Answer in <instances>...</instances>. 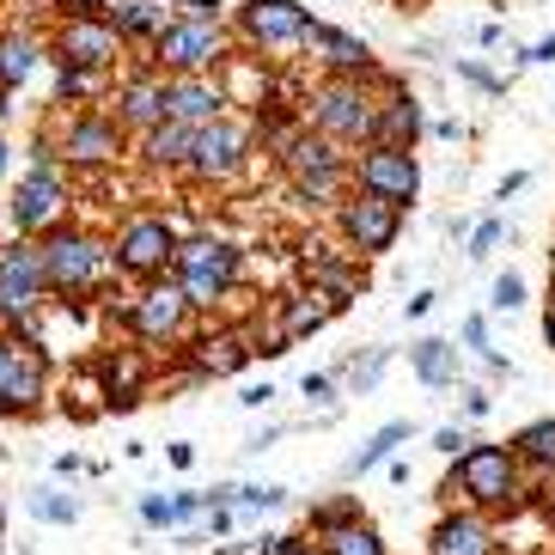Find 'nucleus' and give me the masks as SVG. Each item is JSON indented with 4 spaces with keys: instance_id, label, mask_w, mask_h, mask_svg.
Returning <instances> with one entry per match:
<instances>
[{
    "instance_id": "1",
    "label": "nucleus",
    "mask_w": 555,
    "mask_h": 555,
    "mask_svg": "<svg viewBox=\"0 0 555 555\" xmlns=\"http://www.w3.org/2000/svg\"><path fill=\"white\" fill-rule=\"evenodd\" d=\"M37 250H43V281H50V294H92L104 281V269H111V250H104L92 232L55 227Z\"/></svg>"
},
{
    "instance_id": "2",
    "label": "nucleus",
    "mask_w": 555,
    "mask_h": 555,
    "mask_svg": "<svg viewBox=\"0 0 555 555\" xmlns=\"http://www.w3.org/2000/svg\"><path fill=\"white\" fill-rule=\"evenodd\" d=\"M178 287L190 306H214V299L232 294V281H238V250L227 245V238H190V245H178Z\"/></svg>"
},
{
    "instance_id": "3",
    "label": "nucleus",
    "mask_w": 555,
    "mask_h": 555,
    "mask_svg": "<svg viewBox=\"0 0 555 555\" xmlns=\"http://www.w3.org/2000/svg\"><path fill=\"white\" fill-rule=\"evenodd\" d=\"M452 489H464L476 506H513L519 501V457L506 446H464L452 470Z\"/></svg>"
},
{
    "instance_id": "4",
    "label": "nucleus",
    "mask_w": 555,
    "mask_h": 555,
    "mask_svg": "<svg viewBox=\"0 0 555 555\" xmlns=\"http://www.w3.org/2000/svg\"><path fill=\"white\" fill-rule=\"evenodd\" d=\"M311 122L324 141H378V104L360 92V80H330L311 99Z\"/></svg>"
},
{
    "instance_id": "5",
    "label": "nucleus",
    "mask_w": 555,
    "mask_h": 555,
    "mask_svg": "<svg viewBox=\"0 0 555 555\" xmlns=\"http://www.w3.org/2000/svg\"><path fill=\"white\" fill-rule=\"evenodd\" d=\"M7 208H13L18 232H55V220H62V208H67V190H62V165H55L50 147H37L31 171L18 178V190H13Z\"/></svg>"
},
{
    "instance_id": "6",
    "label": "nucleus",
    "mask_w": 555,
    "mask_h": 555,
    "mask_svg": "<svg viewBox=\"0 0 555 555\" xmlns=\"http://www.w3.org/2000/svg\"><path fill=\"white\" fill-rule=\"evenodd\" d=\"M281 165H287L299 202H330L336 183H343V153H336V141H324V134H287V141H281Z\"/></svg>"
},
{
    "instance_id": "7",
    "label": "nucleus",
    "mask_w": 555,
    "mask_h": 555,
    "mask_svg": "<svg viewBox=\"0 0 555 555\" xmlns=\"http://www.w3.org/2000/svg\"><path fill=\"white\" fill-rule=\"evenodd\" d=\"M50 391V360L37 343H18V336H0V415H18V409H37Z\"/></svg>"
},
{
    "instance_id": "8",
    "label": "nucleus",
    "mask_w": 555,
    "mask_h": 555,
    "mask_svg": "<svg viewBox=\"0 0 555 555\" xmlns=\"http://www.w3.org/2000/svg\"><path fill=\"white\" fill-rule=\"evenodd\" d=\"M165 262H178V232H171V220H159V214H134L129 227L116 232V269L122 275H159Z\"/></svg>"
},
{
    "instance_id": "9",
    "label": "nucleus",
    "mask_w": 555,
    "mask_h": 555,
    "mask_svg": "<svg viewBox=\"0 0 555 555\" xmlns=\"http://www.w3.org/2000/svg\"><path fill=\"white\" fill-rule=\"evenodd\" d=\"M159 62L178 74V80H202L214 62H220V31L214 25H202V18H171L159 31Z\"/></svg>"
},
{
    "instance_id": "10",
    "label": "nucleus",
    "mask_w": 555,
    "mask_h": 555,
    "mask_svg": "<svg viewBox=\"0 0 555 555\" xmlns=\"http://www.w3.org/2000/svg\"><path fill=\"white\" fill-rule=\"evenodd\" d=\"M50 294V281H43V250L37 245H0V306L7 318H31L37 299Z\"/></svg>"
},
{
    "instance_id": "11",
    "label": "nucleus",
    "mask_w": 555,
    "mask_h": 555,
    "mask_svg": "<svg viewBox=\"0 0 555 555\" xmlns=\"http://www.w3.org/2000/svg\"><path fill=\"white\" fill-rule=\"evenodd\" d=\"M360 190L403 208V202H415V190H422V165H415L409 147H366L360 153Z\"/></svg>"
},
{
    "instance_id": "12",
    "label": "nucleus",
    "mask_w": 555,
    "mask_h": 555,
    "mask_svg": "<svg viewBox=\"0 0 555 555\" xmlns=\"http://www.w3.org/2000/svg\"><path fill=\"white\" fill-rule=\"evenodd\" d=\"M397 227H403V208L385 196H348L343 202V232H348V245L360 250V257H373V250H391L397 245Z\"/></svg>"
},
{
    "instance_id": "13",
    "label": "nucleus",
    "mask_w": 555,
    "mask_h": 555,
    "mask_svg": "<svg viewBox=\"0 0 555 555\" xmlns=\"http://www.w3.org/2000/svg\"><path fill=\"white\" fill-rule=\"evenodd\" d=\"M238 25H245L250 43L281 50V43H306L318 18H311L299 0H245V7H238Z\"/></svg>"
},
{
    "instance_id": "14",
    "label": "nucleus",
    "mask_w": 555,
    "mask_h": 555,
    "mask_svg": "<svg viewBox=\"0 0 555 555\" xmlns=\"http://www.w3.org/2000/svg\"><path fill=\"white\" fill-rule=\"evenodd\" d=\"M116 25L111 18H67L62 37H55V62L62 67H86V74H99V67L116 62Z\"/></svg>"
},
{
    "instance_id": "15",
    "label": "nucleus",
    "mask_w": 555,
    "mask_h": 555,
    "mask_svg": "<svg viewBox=\"0 0 555 555\" xmlns=\"http://www.w3.org/2000/svg\"><path fill=\"white\" fill-rule=\"evenodd\" d=\"M183 311H190V299H183V287H147V294L134 299L129 324L141 343H171L183 330Z\"/></svg>"
},
{
    "instance_id": "16",
    "label": "nucleus",
    "mask_w": 555,
    "mask_h": 555,
    "mask_svg": "<svg viewBox=\"0 0 555 555\" xmlns=\"http://www.w3.org/2000/svg\"><path fill=\"white\" fill-rule=\"evenodd\" d=\"M171 122L183 129H214V122H227V92L202 74V80H171V104H165Z\"/></svg>"
},
{
    "instance_id": "17",
    "label": "nucleus",
    "mask_w": 555,
    "mask_h": 555,
    "mask_svg": "<svg viewBox=\"0 0 555 555\" xmlns=\"http://www.w3.org/2000/svg\"><path fill=\"white\" fill-rule=\"evenodd\" d=\"M245 165V129L238 122H214L196 134V153H190V171L196 178H232Z\"/></svg>"
},
{
    "instance_id": "18",
    "label": "nucleus",
    "mask_w": 555,
    "mask_h": 555,
    "mask_svg": "<svg viewBox=\"0 0 555 555\" xmlns=\"http://www.w3.org/2000/svg\"><path fill=\"white\" fill-rule=\"evenodd\" d=\"M165 104H171V86L159 74H141V80L122 86V99H116V122H129V129H159L165 122Z\"/></svg>"
},
{
    "instance_id": "19",
    "label": "nucleus",
    "mask_w": 555,
    "mask_h": 555,
    "mask_svg": "<svg viewBox=\"0 0 555 555\" xmlns=\"http://www.w3.org/2000/svg\"><path fill=\"white\" fill-rule=\"evenodd\" d=\"M311 50L324 55L330 67H336V80H360V74H373V50L360 43V37H348V31H330V25H311V37H306Z\"/></svg>"
},
{
    "instance_id": "20",
    "label": "nucleus",
    "mask_w": 555,
    "mask_h": 555,
    "mask_svg": "<svg viewBox=\"0 0 555 555\" xmlns=\"http://www.w3.org/2000/svg\"><path fill=\"white\" fill-rule=\"evenodd\" d=\"M116 147H122V134H116V122H104V116H74V122H67V141H62L67 159L99 165V159H116Z\"/></svg>"
},
{
    "instance_id": "21",
    "label": "nucleus",
    "mask_w": 555,
    "mask_h": 555,
    "mask_svg": "<svg viewBox=\"0 0 555 555\" xmlns=\"http://www.w3.org/2000/svg\"><path fill=\"white\" fill-rule=\"evenodd\" d=\"M415 134H422V104L409 99V92H391V99L378 104V141L373 147H415Z\"/></svg>"
},
{
    "instance_id": "22",
    "label": "nucleus",
    "mask_w": 555,
    "mask_h": 555,
    "mask_svg": "<svg viewBox=\"0 0 555 555\" xmlns=\"http://www.w3.org/2000/svg\"><path fill=\"white\" fill-rule=\"evenodd\" d=\"M343 311V299H330V294H299V299H287V311H281V343H299V336H311V330H324L330 318Z\"/></svg>"
},
{
    "instance_id": "23",
    "label": "nucleus",
    "mask_w": 555,
    "mask_h": 555,
    "mask_svg": "<svg viewBox=\"0 0 555 555\" xmlns=\"http://www.w3.org/2000/svg\"><path fill=\"white\" fill-rule=\"evenodd\" d=\"M434 555H494V538H489V525L482 519L457 513V519H440V531H434Z\"/></svg>"
},
{
    "instance_id": "24",
    "label": "nucleus",
    "mask_w": 555,
    "mask_h": 555,
    "mask_svg": "<svg viewBox=\"0 0 555 555\" xmlns=\"http://www.w3.org/2000/svg\"><path fill=\"white\" fill-rule=\"evenodd\" d=\"M245 360H250V343L238 336V330H220V336H202V348H196V373L227 378V373H238Z\"/></svg>"
},
{
    "instance_id": "25",
    "label": "nucleus",
    "mask_w": 555,
    "mask_h": 555,
    "mask_svg": "<svg viewBox=\"0 0 555 555\" xmlns=\"http://www.w3.org/2000/svg\"><path fill=\"white\" fill-rule=\"evenodd\" d=\"M111 25H116V37H153L159 43V31L171 18H165V0H116Z\"/></svg>"
},
{
    "instance_id": "26",
    "label": "nucleus",
    "mask_w": 555,
    "mask_h": 555,
    "mask_svg": "<svg viewBox=\"0 0 555 555\" xmlns=\"http://www.w3.org/2000/svg\"><path fill=\"white\" fill-rule=\"evenodd\" d=\"M409 366H415L422 385H452V378H457V348L440 343V336H427V343L409 348Z\"/></svg>"
},
{
    "instance_id": "27",
    "label": "nucleus",
    "mask_w": 555,
    "mask_h": 555,
    "mask_svg": "<svg viewBox=\"0 0 555 555\" xmlns=\"http://www.w3.org/2000/svg\"><path fill=\"white\" fill-rule=\"evenodd\" d=\"M196 134H202V129H183V122H171V116H165L159 129L147 134V159H153V165H190V153H196Z\"/></svg>"
},
{
    "instance_id": "28",
    "label": "nucleus",
    "mask_w": 555,
    "mask_h": 555,
    "mask_svg": "<svg viewBox=\"0 0 555 555\" xmlns=\"http://www.w3.org/2000/svg\"><path fill=\"white\" fill-rule=\"evenodd\" d=\"M37 74V43L25 31H7L0 37V86L13 92V86H25Z\"/></svg>"
},
{
    "instance_id": "29",
    "label": "nucleus",
    "mask_w": 555,
    "mask_h": 555,
    "mask_svg": "<svg viewBox=\"0 0 555 555\" xmlns=\"http://www.w3.org/2000/svg\"><path fill=\"white\" fill-rule=\"evenodd\" d=\"M403 440H409V422H391V427H378L373 440H366V446H360L354 457H348V476H366V470H373V464H385V457H391V452H397V446H403Z\"/></svg>"
},
{
    "instance_id": "30",
    "label": "nucleus",
    "mask_w": 555,
    "mask_h": 555,
    "mask_svg": "<svg viewBox=\"0 0 555 555\" xmlns=\"http://www.w3.org/2000/svg\"><path fill=\"white\" fill-rule=\"evenodd\" d=\"M306 275L318 281L330 299H348V294H354V269H348V262H336V257H324V250H306Z\"/></svg>"
},
{
    "instance_id": "31",
    "label": "nucleus",
    "mask_w": 555,
    "mask_h": 555,
    "mask_svg": "<svg viewBox=\"0 0 555 555\" xmlns=\"http://www.w3.org/2000/svg\"><path fill=\"white\" fill-rule=\"evenodd\" d=\"M104 385H111V403L116 409H129L134 397H141V360H134V354L104 360Z\"/></svg>"
},
{
    "instance_id": "32",
    "label": "nucleus",
    "mask_w": 555,
    "mask_h": 555,
    "mask_svg": "<svg viewBox=\"0 0 555 555\" xmlns=\"http://www.w3.org/2000/svg\"><path fill=\"white\" fill-rule=\"evenodd\" d=\"M513 457H525V464H538V470H555V422H531L513 440Z\"/></svg>"
},
{
    "instance_id": "33",
    "label": "nucleus",
    "mask_w": 555,
    "mask_h": 555,
    "mask_svg": "<svg viewBox=\"0 0 555 555\" xmlns=\"http://www.w3.org/2000/svg\"><path fill=\"white\" fill-rule=\"evenodd\" d=\"M330 555H385V543H378L373 525H343V531H330L324 538Z\"/></svg>"
},
{
    "instance_id": "34",
    "label": "nucleus",
    "mask_w": 555,
    "mask_h": 555,
    "mask_svg": "<svg viewBox=\"0 0 555 555\" xmlns=\"http://www.w3.org/2000/svg\"><path fill=\"white\" fill-rule=\"evenodd\" d=\"M31 513H37V519H50V525H74V513H80V506L62 501V494H37Z\"/></svg>"
},
{
    "instance_id": "35",
    "label": "nucleus",
    "mask_w": 555,
    "mask_h": 555,
    "mask_svg": "<svg viewBox=\"0 0 555 555\" xmlns=\"http://www.w3.org/2000/svg\"><path fill=\"white\" fill-rule=\"evenodd\" d=\"M525 306V281L506 269V275H494V311H519Z\"/></svg>"
},
{
    "instance_id": "36",
    "label": "nucleus",
    "mask_w": 555,
    "mask_h": 555,
    "mask_svg": "<svg viewBox=\"0 0 555 555\" xmlns=\"http://www.w3.org/2000/svg\"><path fill=\"white\" fill-rule=\"evenodd\" d=\"M92 74H86V67H62V74H55V92H62V99H86V92H92Z\"/></svg>"
},
{
    "instance_id": "37",
    "label": "nucleus",
    "mask_w": 555,
    "mask_h": 555,
    "mask_svg": "<svg viewBox=\"0 0 555 555\" xmlns=\"http://www.w3.org/2000/svg\"><path fill=\"white\" fill-rule=\"evenodd\" d=\"M501 238H506V227H501V220H482V227L470 232V257L482 262V257H489L494 245H501Z\"/></svg>"
},
{
    "instance_id": "38",
    "label": "nucleus",
    "mask_w": 555,
    "mask_h": 555,
    "mask_svg": "<svg viewBox=\"0 0 555 555\" xmlns=\"http://www.w3.org/2000/svg\"><path fill=\"white\" fill-rule=\"evenodd\" d=\"M281 501H287V489H238V506H250V513H275Z\"/></svg>"
},
{
    "instance_id": "39",
    "label": "nucleus",
    "mask_w": 555,
    "mask_h": 555,
    "mask_svg": "<svg viewBox=\"0 0 555 555\" xmlns=\"http://www.w3.org/2000/svg\"><path fill=\"white\" fill-rule=\"evenodd\" d=\"M141 519H147V525H178V501H159V494H147V501H141Z\"/></svg>"
},
{
    "instance_id": "40",
    "label": "nucleus",
    "mask_w": 555,
    "mask_h": 555,
    "mask_svg": "<svg viewBox=\"0 0 555 555\" xmlns=\"http://www.w3.org/2000/svg\"><path fill=\"white\" fill-rule=\"evenodd\" d=\"M378 373H385V348H373V354H366V366H354V391H373Z\"/></svg>"
},
{
    "instance_id": "41",
    "label": "nucleus",
    "mask_w": 555,
    "mask_h": 555,
    "mask_svg": "<svg viewBox=\"0 0 555 555\" xmlns=\"http://www.w3.org/2000/svg\"><path fill=\"white\" fill-rule=\"evenodd\" d=\"M299 391H306L311 403H324V409H330V397H336V378H330V373H306V385H299Z\"/></svg>"
},
{
    "instance_id": "42",
    "label": "nucleus",
    "mask_w": 555,
    "mask_h": 555,
    "mask_svg": "<svg viewBox=\"0 0 555 555\" xmlns=\"http://www.w3.org/2000/svg\"><path fill=\"white\" fill-rule=\"evenodd\" d=\"M99 7H116V0H62L67 18H99Z\"/></svg>"
},
{
    "instance_id": "43",
    "label": "nucleus",
    "mask_w": 555,
    "mask_h": 555,
    "mask_svg": "<svg viewBox=\"0 0 555 555\" xmlns=\"http://www.w3.org/2000/svg\"><path fill=\"white\" fill-rule=\"evenodd\" d=\"M464 343L482 348V360H489V324H482V318H464Z\"/></svg>"
},
{
    "instance_id": "44",
    "label": "nucleus",
    "mask_w": 555,
    "mask_h": 555,
    "mask_svg": "<svg viewBox=\"0 0 555 555\" xmlns=\"http://www.w3.org/2000/svg\"><path fill=\"white\" fill-rule=\"evenodd\" d=\"M457 74H464V80H476V86H489V92H494V86H501V80H494V74H489V67H476V62H457Z\"/></svg>"
},
{
    "instance_id": "45",
    "label": "nucleus",
    "mask_w": 555,
    "mask_h": 555,
    "mask_svg": "<svg viewBox=\"0 0 555 555\" xmlns=\"http://www.w3.org/2000/svg\"><path fill=\"white\" fill-rule=\"evenodd\" d=\"M434 446H440V452H452V457H457V446H470V440H464V434H457V427H440V434H434Z\"/></svg>"
},
{
    "instance_id": "46",
    "label": "nucleus",
    "mask_w": 555,
    "mask_h": 555,
    "mask_svg": "<svg viewBox=\"0 0 555 555\" xmlns=\"http://www.w3.org/2000/svg\"><path fill=\"white\" fill-rule=\"evenodd\" d=\"M464 415H470V422H476V415H489V391H470V397H464Z\"/></svg>"
},
{
    "instance_id": "47",
    "label": "nucleus",
    "mask_w": 555,
    "mask_h": 555,
    "mask_svg": "<svg viewBox=\"0 0 555 555\" xmlns=\"http://www.w3.org/2000/svg\"><path fill=\"white\" fill-rule=\"evenodd\" d=\"M519 62H555V37H543L538 50H525V55H519Z\"/></svg>"
},
{
    "instance_id": "48",
    "label": "nucleus",
    "mask_w": 555,
    "mask_h": 555,
    "mask_svg": "<svg viewBox=\"0 0 555 555\" xmlns=\"http://www.w3.org/2000/svg\"><path fill=\"white\" fill-rule=\"evenodd\" d=\"M269 397H275V391H269V385H250V391L238 397V403H245V409H262V403H269Z\"/></svg>"
},
{
    "instance_id": "49",
    "label": "nucleus",
    "mask_w": 555,
    "mask_h": 555,
    "mask_svg": "<svg viewBox=\"0 0 555 555\" xmlns=\"http://www.w3.org/2000/svg\"><path fill=\"white\" fill-rule=\"evenodd\" d=\"M7 165H13V147H7V141H0V178H7Z\"/></svg>"
},
{
    "instance_id": "50",
    "label": "nucleus",
    "mask_w": 555,
    "mask_h": 555,
    "mask_svg": "<svg viewBox=\"0 0 555 555\" xmlns=\"http://www.w3.org/2000/svg\"><path fill=\"white\" fill-rule=\"evenodd\" d=\"M7 99H13V92H7V86H0V122H7V111H13V104H7Z\"/></svg>"
},
{
    "instance_id": "51",
    "label": "nucleus",
    "mask_w": 555,
    "mask_h": 555,
    "mask_svg": "<svg viewBox=\"0 0 555 555\" xmlns=\"http://www.w3.org/2000/svg\"><path fill=\"white\" fill-rule=\"evenodd\" d=\"M543 336H550V348H555V311H550V324H543Z\"/></svg>"
},
{
    "instance_id": "52",
    "label": "nucleus",
    "mask_w": 555,
    "mask_h": 555,
    "mask_svg": "<svg viewBox=\"0 0 555 555\" xmlns=\"http://www.w3.org/2000/svg\"><path fill=\"white\" fill-rule=\"evenodd\" d=\"M165 7H183V0H165Z\"/></svg>"
},
{
    "instance_id": "53",
    "label": "nucleus",
    "mask_w": 555,
    "mask_h": 555,
    "mask_svg": "<svg viewBox=\"0 0 555 555\" xmlns=\"http://www.w3.org/2000/svg\"><path fill=\"white\" fill-rule=\"evenodd\" d=\"M0 531H7V513H0Z\"/></svg>"
},
{
    "instance_id": "54",
    "label": "nucleus",
    "mask_w": 555,
    "mask_h": 555,
    "mask_svg": "<svg viewBox=\"0 0 555 555\" xmlns=\"http://www.w3.org/2000/svg\"><path fill=\"white\" fill-rule=\"evenodd\" d=\"M0 318H7V306H0Z\"/></svg>"
}]
</instances>
